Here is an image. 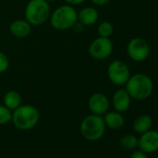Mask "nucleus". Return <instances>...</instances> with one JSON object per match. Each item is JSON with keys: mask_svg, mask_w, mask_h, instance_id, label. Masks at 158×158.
<instances>
[{"mask_svg": "<svg viewBox=\"0 0 158 158\" xmlns=\"http://www.w3.org/2000/svg\"><path fill=\"white\" fill-rule=\"evenodd\" d=\"M126 90L136 101H144L148 99L153 91V83L152 79L145 73H135L130 75L126 83Z\"/></svg>", "mask_w": 158, "mask_h": 158, "instance_id": "obj_1", "label": "nucleus"}, {"mask_svg": "<svg viewBox=\"0 0 158 158\" xmlns=\"http://www.w3.org/2000/svg\"><path fill=\"white\" fill-rule=\"evenodd\" d=\"M40 113L38 109L30 104L19 106L12 111L11 122L20 130H30L34 128L39 122Z\"/></svg>", "mask_w": 158, "mask_h": 158, "instance_id": "obj_2", "label": "nucleus"}, {"mask_svg": "<svg viewBox=\"0 0 158 158\" xmlns=\"http://www.w3.org/2000/svg\"><path fill=\"white\" fill-rule=\"evenodd\" d=\"M50 6L45 0H29L26 5L25 20L34 26L44 24L50 17Z\"/></svg>", "mask_w": 158, "mask_h": 158, "instance_id": "obj_3", "label": "nucleus"}, {"mask_svg": "<svg viewBox=\"0 0 158 158\" xmlns=\"http://www.w3.org/2000/svg\"><path fill=\"white\" fill-rule=\"evenodd\" d=\"M106 126L102 115H87L80 123V133L84 139L89 141L101 139L105 133Z\"/></svg>", "mask_w": 158, "mask_h": 158, "instance_id": "obj_4", "label": "nucleus"}, {"mask_svg": "<svg viewBox=\"0 0 158 158\" xmlns=\"http://www.w3.org/2000/svg\"><path fill=\"white\" fill-rule=\"evenodd\" d=\"M49 21L54 29L59 31L68 30L77 22V11L71 5H62L50 14Z\"/></svg>", "mask_w": 158, "mask_h": 158, "instance_id": "obj_5", "label": "nucleus"}, {"mask_svg": "<svg viewBox=\"0 0 158 158\" xmlns=\"http://www.w3.org/2000/svg\"><path fill=\"white\" fill-rule=\"evenodd\" d=\"M107 75L109 80L115 86H124L130 77V70L128 66L120 60H113L107 68Z\"/></svg>", "mask_w": 158, "mask_h": 158, "instance_id": "obj_6", "label": "nucleus"}, {"mask_svg": "<svg viewBox=\"0 0 158 158\" xmlns=\"http://www.w3.org/2000/svg\"><path fill=\"white\" fill-rule=\"evenodd\" d=\"M127 52L132 60L141 62L149 57L150 47L145 39L141 37H134L128 42L127 46Z\"/></svg>", "mask_w": 158, "mask_h": 158, "instance_id": "obj_7", "label": "nucleus"}, {"mask_svg": "<svg viewBox=\"0 0 158 158\" xmlns=\"http://www.w3.org/2000/svg\"><path fill=\"white\" fill-rule=\"evenodd\" d=\"M114 50V45L110 38L101 37L94 39L89 48V55L98 60H105L111 56Z\"/></svg>", "mask_w": 158, "mask_h": 158, "instance_id": "obj_8", "label": "nucleus"}, {"mask_svg": "<svg viewBox=\"0 0 158 158\" xmlns=\"http://www.w3.org/2000/svg\"><path fill=\"white\" fill-rule=\"evenodd\" d=\"M88 105L93 114L103 115L108 112L110 102L106 95L101 92H96L89 97Z\"/></svg>", "mask_w": 158, "mask_h": 158, "instance_id": "obj_9", "label": "nucleus"}, {"mask_svg": "<svg viewBox=\"0 0 158 158\" xmlns=\"http://www.w3.org/2000/svg\"><path fill=\"white\" fill-rule=\"evenodd\" d=\"M138 146L145 153H152L158 151V131L150 129L141 134Z\"/></svg>", "mask_w": 158, "mask_h": 158, "instance_id": "obj_10", "label": "nucleus"}, {"mask_svg": "<svg viewBox=\"0 0 158 158\" xmlns=\"http://www.w3.org/2000/svg\"><path fill=\"white\" fill-rule=\"evenodd\" d=\"M131 100V97L126 89H118L114 93L112 102L115 111L125 113L130 108Z\"/></svg>", "mask_w": 158, "mask_h": 158, "instance_id": "obj_11", "label": "nucleus"}, {"mask_svg": "<svg viewBox=\"0 0 158 158\" xmlns=\"http://www.w3.org/2000/svg\"><path fill=\"white\" fill-rule=\"evenodd\" d=\"M99 20V12L92 7H86L77 12V22L83 26H90L95 24Z\"/></svg>", "mask_w": 158, "mask_h": 158, "instance_id": "obj_12", "label": "nucleus"}, {"mask_svg": "<svg viewBox=\"0 0 158 158\" xmlns=\"http://www.w3.org/2000/svg\"><path fill=\"white\" fill-rule=\"evenodd\" d=\"M10 31L14 36L24 38L31 34L32 25L26 20H15L10 23Z\"/></svg>", "mask_w": 158, "mask_h": 158, "instance_id": "obj_13", "label": "nucleus"}, {"mask_svg": "<svg viewBox=\"0 0 158 158\" xmlns=\"http://www.w3.org/2000/svg\"><path fill=\"white\" fill-rule=\"evenodd\" d=\"M103 120L105 123V126L113 130H117L123 127L125 124L124 116L122 115V113H119L117 111L113 112H107L103 114Z\"/></svg>", "mask_w": 158, "mask_h": 158, "instance_id": "obj_14", "label": "nucleus"}, {"mask_svg": "<svg viewBox=\"0 0 158 158\" xmlns=\"http://www.w3.org/2000/svg\"><path fill=\"white\" fill-rule=\"evenodd\" d=\"M152 118L149 114H140L133 121V129L135 132L142 134L152 128Z\"/></svg>", "mask_w": 158, "mask_h": 158, "instance_id": "obj_15", "label": "nucleus"}, {"mask_svg": "<svg viewBox=\"0 0 158 158\" xmlns=\"http://www.w3.org/2000/svg\"><path fill=\"white\" fill-rule=\"evenodd\" d=\"M3 102L6 107H8L11 111H14L15 109H17L19 106L22 105L23 99H22V95L18 91L10 90L5 94Z\"/></svg>", "mask_w": 158, "mask_h": 158, "instance_id": "obj_16", "label": "nucleus"}, {"mask_svg": "<svg viewBox=\"0 0 158 158\" xmlns=\"http://www.w3.org/2000/svg\"><path fill=\"white\" fill-rule=\"evenodd\" d=\"M139 139L134 135H125L120 139V146L126 150H134L138 147Z\"/></svg>", "mask_w": 158, "mask_h": 158, "instance_id": "obj_17", "label": "nucleus"}, {"mask_svg": "<svg viewBox=\"0 0 158 158\" xmlns=\"http://www.w3.org/2000/svg\"><path fill=\"white\" fill-rule=\"evenodd\" d=\"M98 35L101 37H105V38H110L113 34H114V26L110 22H102L99 26H98Z\"/></svg>", "mask_w": 158, "mask_h": 158, "instance_id": "obj_18", "label": "nucleus"}, {"mask_svg": "<svg viewBox=\"0 0 158 158\" xmlns=\"http://www.w3.org/2000/svg\"><path fill=\"white\" fill-rule=\"evenodd\" d=\"M12 111L6 107L4 104H0V126L7 125L11 122Z\"/></svg>", "mask_w": 158, "mask_h": 158, "instance_id": "obj_19", "label": "nucleus"}, {"mask_svg": "<svg viewBox=\"0 0 158 158\" xmlns=\"http://www.w3.org/2000/svg\"><path fill=\"white\" fill-rule=\"evenodd\" d=\"M10 67V60L8 56L0 51V73H5Z\"/></svg>", "mask_w": 158, "mask_h": 158, "instance_id": "obj_20", "label": "nucleus"}, {"mask_svg": "<svg viewBox=\"0 0 158 158\" xmlns=\"http://www.w3.org/2000/svg\"><path fill=\"white\" fill-rule=\"evenodd\" d=\"M130 158H148V156H147V153L139 150V151H135L131 154Z\"/></svg>", "mask_w": 158, "mask_h": 158, "instance_id": "obj_21", "label": "nucleus"}, {"mask_svg": "<svg viewBox=\"0 0 158 158\" xmlns=\"http://www.w3.org/2000/svg\"><path fill=\"white\" fill-rule=\"evenodd\" d=\"M64 1L71 6H77V5H81L82 3H84L86 0H64Z\"/></svg>", "mask_w": 158, "mask_h": 158, "instance_id": "obj_22", "label": "nucleus"}, {"mask_svg": "<svg viewBox=\"0 0 158 158\" xmlns=\"http://www.w3.org/2000/svg\"><path fill=\"white\" fill-rule=\"evenodd\" d=\"M90 1L97 6H104L106 4H108L111 0H90Z\"/></svg>", "mask_w": 158, "mask_h": 158, "instance_id": "obj_23", "label": "nucleus"}, {"mask_svg": "<svg viewBox=\"0 0 158 158\" xmlns=\"http://www.w3.org/2000/svg\"><path fill=\"white\" fill-rule=\"evenodd\" d=\"M45 1H47L48 3H52V2H56V1H58V0H45Z\"/></svg>", "mask_w": 158, "mask_h": 158, "instance_id": "obj_24", "label": "nucleus"}]
</instances>
